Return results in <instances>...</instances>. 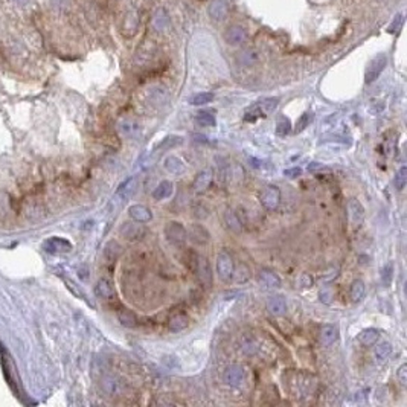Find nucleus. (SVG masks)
Instances as JSON below:
<instances>
[{
  "mask_svg": "<svg viewBox=\"0 0 407 407\" xmlns=\"http://www.w3.org/2000/svg\"><path fill=\"white\" fill-rule=\"evenodd\" d=\"M278 104H279V98H266V99H261V101L255 102L253 105H250L246 110L244 121L253 122L258 118H266V116H269L270 113H273L276 110Z\"/></svg>",
  "mask_w": 407,
  "mask_h": 407,
  "instance_id": "f257e3e1",
  "label": "nucleus"
},
{
  "mask_svg": "<svg viewBox=\"0 0 407 407\" xmlns=\"http://www.w3.org/2000/svg\"><path fill=\"white\" fill-rule=\"evenodd\" d=\"M165 237L169 244L176 247H183L188 241L186 227L180 221H169L165 226Z\"/></svg>",
  "mask_w": 407,
  "mask_h": 407,
  "instance_id": "f03ea898",
  "label": "nucleus"
},
{
  "mask_svg": "<svg viewBox=\"0 0 407 407\" xmlns=\"http://www.w3.org/2000/svg\"><path fill=\"white\" fill-rule=\"evenodd\" d=\"M192 272L197 275L200 284L205 287L206 290L212 287V281H214V278H212V269L209 266V261L205 256L197 255L194 267H192Z\"/></svg>",
  "mask_w": 407,
  "mask_h": 407,
  "instance_id": "7ed1b4c3",
  "label": "nucleus"
},
{
  "mask_svg": "<svg viewBox=\"0 0 407 407\" xmlns=\"http://www.w3.org/2000/svg\"><path fill=\"white\" fill-rule=\"evenodd\" d=\"M259 201L267 211H275L281 203V189L275 185H269L259 194Z\"/></svg>",
  "mask_w": 407,
  "mask_h": 407,
  "instance_id": "20e7f679",
  "label": "nucleus"
},
{
  "mask_svg": "<svg viewBox=\"0 0 407 407\" xmlns=\"http://www.w3.org/2000/svg\"><path fill=\"white\" fill-rule=\"evenodd\" d=\"M186 237L191 243L197 244V246H205L211 241V234L209 230L200 224V223H192L188 226L186 229Z\"/></svg>",
  "mask_w": 407,
  "mask_h": 407,
  "instance_id": "39448f33",
  "label": "nucleus"
},
{
  "mask_svg": "<svg viewBox=\"0 0 407 407\" xmlns=\"http://www.w3.org/2000/svg\"><path fill=\"white\" fill-rule=\"evenodd\" d=\"M119 234L128 241H137L147 235V229H145L143 223H137L133 220V221H127L121 226Z\"/></svg>",
  "mask_w": 407,
  "mask_h": 407,
  "instance_id": "423d86ee",
  "label": "nucleus"
},
{
  "mask_svg": "<svg viewBox=\"0 0 407 407\" xmlns=\"http://www.w3.org/2000/svg\"><path fill=\"white\" fill-rule=\"evenodd\" d=\"M386 64H388V56H386L385 53H379V55H377V56L374 58V60L371 61V64L368 66V69H366L365 81H366L368 84L374 82L377 78H379V76L382 75V72L385 70Z\"/></svg>",
  "mask_w": 407,
  "mask_h": 407,
  "instance_id": "0eeeda50",
  "label": "nucleus"
},
{
  "mask_svg": "<svg viewBox=\"0 0 407 407\" xmlns=\"http://www.w3.org/2000/svg\"><path fill=\"white\" fill-rule=\"evenodd\" d=\"M217 273H218L220 279L224 282L232 279V273H234V261H232V258L227 252H221L217 258Z\"/></svg>",
  "mask_w": 407,
  "mask_h": 407,
  "instance_id": "6e6552de",
  "label": "nucleus"
},
{
  "mask_svg": "<svg viewBox=\"0 0 407 407\" xmlns=\"http://www.w3.org/2000/svg\"><path fill=\"white\" fill-rule=\"evenodd\" d=\"M212 179H214V172L211 169L200 171L197 176H195L194 182H192V191L197 192V194H201V192L208 191V188L212 183Z\"/></svg>",
  "mask_w": 407,
  "mask_h": 407,
  "instance_id": "1a4fd4ad",
  "label": "nucleus"
},
{
  "mask_svg": "<svg viewBox=\"0 0 407 407\" xmlns=\"http://www.w3.org/2000/svg\"><path fill=\"white\" fill-rule=\"evenodd\" d=\"M224 382L232 388L240 386L244 382V369L240 365H230L224 372Z\"/></svg>",
  "mask_w": 407,
  "mask_h": 407,
  "instance_id": "9d476101",
  "label": "nucleus"
},
{
  "mask_svg": "<svg viewBox=\"0 0 407 407\" xmlns=\"http://www.w3.org/2000/svg\"><path fill=\"white\" fill-rule=\"evenodd\" d=\"M246 38H247V32H246V29L240 24L229 27L224 32V40L230 46H240L241 43L246 41Z\"/></svg>",
  "mask_w": 407,
  "mask_h": 407,
  "instance_id": "9b49d317",
  "label": "nucleus"
},
{
  "mask_svg": "<svg viewBox=\"0 0 407 407\" xmlns=\"http://www.w3.org/2000/svg\"><path fill=\"white\" fill-rule=\"evenodd\" d=\"M348 212H350V220L353 226H360L365 220V208L362 206V203L356 198H351L348 201Z\"/></svg>",
  "mask_w": 407,
  "mask_h": 407,
  "instance_id": "f8f14e48",
  "label": "nucleus"
},
{
  "mask_svg": "<svg viewBox=\"0 0 407 407\" xmlns=\"http://www.w3.org/2000/svg\"><path fill=\"white\" fill-rule=\"evenodd\" d=\"M128 214H130L131 220H134L137 223H148L153 218L151 211L147 206H143V205H133V206H130L128 208Z\"/></svg>",
  "mask_w": 407,
  "mask_h": 407,
  "instance_id": "ddd939ff",
  "label": "nucleus"
},
{
  "mask_svg": "<svg viewBox=\"0 0 407 407\" xmlns=\"http://www.w3.org/2000/svg\"><path fill=\"white\" fill-rule=\"evenodd\" d=\"M95 293H96L98 298L105 299V301L114 299V296H116L114 287H113V284L108 279H99L98 281V284L95 287Z\"/></svg>",
  "mask_w": 407,
  "mask_h": 407,
  "instance_id": "4468645a",
  "label": "nucleus"
},
{
  "mask_svg": "<svg viewBox=\"0 0 407 407\" xmlns=\"http://www.w3.org/2000/svg\"><path fill=\"white\" fill-rule=\"evenodd\" d=\"M227 12H229V5H227L226 0H214V2L211 3V6H209V14L217 21L224 20Z\"/></svg>",
  "mask_w": 407,
  "mask_h": 407,
  "instance_id": "2eb2a0df",
  "label": "nucleus"
},
{
  "mask_svg": "<svg viewBox=\"0 0 407 407\" xmlns=\"http://www.w3.org/2000/svg\"><path fill=\"white\" fill-rule=\"evenodd\" d=\"M165 165V169L171 174H174V176H180V174H183L186 171V166L183 163L182 159H179L177 156H168L163 162Z\"/></svg>",
  "mask_w": 407,
  "mask_h": 407,
  "instance_id": "dca6fc26",
  "label": "nucleus"
},
{
  "mask_svg": "<svg viewBox=\"0 0 407 407\" xmlns=\"http://www.w3.org/2000/svg\"><path fill=\"white\" fill-rule=\"evenodd\" d=\"M267 310L270 314L273 316H282L287 310V301L284 296L278 295V296H272L267 301Z\"/></svg>",
  "mask_w": 407,
  "mask_h": 407,
  "instance_id": "f3484780",
  "label": "nucleus"
},
{
  "mask_svg": "<svg viewBox=\"0 0 407 407\" xmlns=\"http://www.w3.org/2000/svg\"><path fill=\"white\" fill-rule=\"evenodd\" d=\"M259 282L267 288H279L281 287V278L275 272L267 270V269L259 272Z\"/></svg>",
  "mask_w": 407,
  "mask_h": 407,
  "instance_id": "a211bd4d",
  "label": "nucleus"
},
{
  "mask_svg": "<svg viewBox=\"0 0 407 407\" xmlns=\"http://www.w3.org/2000/svg\"><path fill=\"white\" fill-rule=\"evenodd\" d=\"M337 339V328L334 325H324L319 331V342L324 346H330Z\"/></svg>",
  "mask_w": 407,
  "mask_h": 407,
  "instance_id": "6ab92c4d",
  "label": "nucleus"
},
{
  "mask_svg": "<svg viewBox=\"0 0 407 407\" xmlns=\"http://www.w3.org/2000/svg\"><path fill=\"white\" fill-rule=\"evenodd\" d=\"M237 60L241 66H253L255 63H258L259 60V53L255 49H243L241 52H238Z\"/></svg>",
  "mask_w": 407,
  "mask_h": 407,
  "instance_id": "aec40b11",
  "label": "nucleus"
},
{
  "mask_svg": "<svg viewBox=\"0 0 407 407\" xmlns=\"http://www.w3.org/2000/svg\"><path fill=\"white\" fill-rule=\"evenodd\" d=\"M223 218H224V223H226L227 229H230L232 232L240 234V232L243 230V226H241V221H240L237 212H234L232 209H226L224 214H223Z\"/></svg>",
  "mask_w": 407,
  "mask_h": 407,
  "instance_id": "412c9836",
  "label": "nucleus"
},
{
  "mask_svg": "<svg viewBox=\"0 0 407 407\" xmlns=\"http://www.w3.org/2000/svg\"><path fill=\"white\" fill-rule=\"evenodd\" d=\"M188 324H189L188 316H185V314H176V316H172V317L169 319L168 328H169V331H172V333H180V331H183L185 328H188Z\"/></svg>",
  "mask_w": 407,
  "mask_h": 407,
  "instance_id": "4be33fe9",
  "label": "nucleus"
},
{
  "mask_svg": "<svg viewBox=\"0 0 407 407\" xmlns=\"http://www.w3.org/2000/svg\"><path fill=\"white\" fill-rule=\"evenodd\" d=\"M46 247L49 252L53 253H61V252H69L72 249V244L63 238H52L46 243Z\"/></svg>",
  "mask_w": 407,
  "mask_h": 407,
  "instance_id": "5701e85b",
  "label": "nucleus"
},
{
  "mask_svg": "<svg viewBox=\"0 0 407 407\" xmlns=\"http://www.w3.org/2000/svg\"><path fill=\"white\" fill-rule=\"evenodd\" d=\"M379 337H380L379 330H375V328H366V330H363V331L359 334V342H360L363 346H371V345L377 343Z\"/></svg>",
  "mask_w": 407,
  "mask_h": 407,
  "instance_id": "b1692460",
  "label": "nucleus"
},
{
  "mask_svg": "<svg viewBox=\"0 0 407 407\" xmlns=\"http://www.w3.org/2000/svg\"><path fill=\"white\" fill-rule=\"evenodd\" d=\"M169 24V15L165 9H157L153 15V27L156 31H163Z\"/></svg>",
  "mask_w": 407,
  "mask_h": 407,
  "instance_id": "393cba45",
  "label": "nucleus"
},
{
  "mask_svg": "<svg viewBox=\"0 0 407 407\" xmlns=\"http://www.w3.org/2000/svg\"><path fill=\"white\" fill-rule=\"evenodd\" d=\"M183 143V137L182 136H174V134H171V136H166V137H163L159 143H157V150H171V148H176V147H179V145H182Z\"/></svg>",
  "mask_w": 407,
  "mask_h": 407,
  "instance_id": "a878e982",
  "label": "nucleus"
},
{
  "mask_svg": "<svg viewBox=\"0 0 407 407\" xmlns=\"http://www.w3.org/2000/svg\"><path fill=\"white\" fill-rule=\"evenodd\" d=\"M172 191H174V185H172L169 180H163V182H160V183L157 185V188L154 189L153 197H154L156 200H165V198H168V197L172 194Z\"/></svg>",
  "mask_w": 407,
  "mask_h": 407,
  "instance_id": "bb28decb",
  "label": "nucleus"
},
{
  "mask_svg": "<svg viewBox=\"0 0 407 407\" xmlns=\"http://www.w3.org/2000/svg\"><path fill=\"white\" fill-rule=\"evenodd\" d=\"M232 279L237 284H244L250 279V269L246 264H238L237 267L234 266V273H232Z\"/></svg>",
  "mask_w": 407,
  "mask_h": 407,
  "instance_id": "cd10ccee",
  "label": "nucleus"
},
{
  "mask_svg": "<svg viewBox=\"0 0 407 407\" xmlns=\"http://www.w3.org/2000/svg\"><path fill=\"white\" fill-rule=\"evenodd\" d=\"M391 354H392V345L389 342H380L375 346V359L380 363L386 362Z\"/></svg>",
  "mask_w": 407,
  "mask_h": 407,
  "instance_id": "c85d7f7f",
  "label": "nucleus"
},
{
  "mask_svg": "<svg viewBox=\"0 0 407 407\" xmlns=\"http://www.w3.org/2000/svg\"><path fill=\"white\" fill-rule=\"evenodd\" d=\"M118 319L121 325L127 327V328H134L137 325V317L131 310H121L118 311Z\"/></svg>",
  "mask_w": 407,
  "mask_h": 407,
  "instance_id": "c756f323",
  "label": "nucleus"
},
{
  "mask_svg": "<svg viewBox=\"0 0 407 407\" xmlns=\"http://www.w3.org/2000/svg\"><path fill=\"white\" fill-rule=\"evenodd\" d=\"M365 282L362 279H356L353 284H351V288H350V296L353 299V302H360L365 296Z\"/></svg>",
  "mask_w": 407,
  "mask_h": 407,
  "instance_id": "7c9ffc66",
  "label": "nucleus"
},
{
  "mask_svg": "<svg viewBox=\"0 0 407 407\" xmlns=\"http://www.w3.org/2000/svg\"><path fill=\"white\" fill-rule=\"evenodd\" d=\"M195 122L200 127H215L217 125L215 116L209 111H198L195 114Z\"/></svg>",
  "mask_w": 407,
  "mask_h": 407,
  "instance_id": "2f4dec72",
  "label": "nucleus"
},
{
  "mask_svg": "<svg viewBox=\"0 0 407 407\" xmlns=\"http://www.w3.org/2000/svg\"><path fill=\"white\" fill-rule=\"evenodd\" d=\"M101 388H102V391H104L107 395H114L116 392H118L119 383H118V380L114 379V377L105 375L104 379H102V382H101Z\"/></svg>",
  "mask_w": 407,
  "mask_h": 407,
  "instance_id": "473e14b6",
  "label": "nucleus"
},
{
  "mask_svg": "<svg viewBox=\"0 0 407 407\" xmlns=\"http://www.w3.org/2000/svg\"><path fill=\"white\" fill-rule=\"evenodd\" d=\"M134 191H136V180L134 179H128L127 182H124L119 186L118 191H116V197H122V200H127Z\"/></svg>",
  "mask_w": 407,
  "mask_h": 407,
  "instance_id": "72a5a7b5",
  "label": "nucleus"
},
{
  "mask_svg": "<svg viewBox=\"0 0 407 407\" xmlns=\"http://www.w3.org/2000/svg\"><path fill=\"white\" fill-rule=\"evenodd\" d=\"M104 253H105V256L108 258V261H116V259H118V258L121 256V253H122V247H121L118 243H116V241H110V243L105 246Z\"/></svg>",
  "mask_w": 407,
  "mask_h": 407,
  "instance_id": "f704fd0d",
  "label": "nucleus"
},
{
  "mask_svg": "<svg viewBox=\"0 0 407 407\" xmlns=\"http://www.w3.org/2000/svg\"><path fill=\"white\" fill-rule=\"evenodd\" d=\"M214 101V95L209 92H201V93H195L194 96H191L189 102L192 105H206L209 102Z\"/></svg>",
  "mask_w": 407,
  "mask_h": 407,
  "instance_id": "c9c22d12",
  "label": "nucleus"
},
{
  "mask_svg": "<svg viewBox=\"0 0 407 407\" xmlns=\"http://www.w3.org/2000/svg\"><path fill=\"white\" fill-rule=\"evenodd\" d=\"M290 131H292V122H290L288 118L282 116V118H279L278 122H276V134L281 136V137H284V136H287Z\"/></svg>",
  "mask_w": 407,
  "mask_h": 407,
  "instance_id": "e433bc0d",
  "label": "nucleus"
},
{
  "mask_svg": "<svg viewBox=\"0 0 407 407\" xmlns=\"http://www.w3.org/2000/svg\"><path fill=\"white\" fill-rule=\"evenodd\" d=\"M407 183V166H401L398 169V172L395 174V179H394V185L398 191H403L404 186Z\"/></svg>",
  "mask_w": 407,
  "mask_h": 407,
  "instance_id": "4c0bfd02",
  "label": "nucleus"
},
{
  "mask_svg": "<svg viewBox=\"0 0 407 407\" xmlns=\"http://www.w3.org/2000/svg\"><path fill=\"white\" fill-rule=\"evenodd\" d=\"M241 345H243V351H244L246 354H249V356L256 354V353H258V350H259L258 342H256L253 337H244Z\"/></svg>",
  "mask_w": 407,
  "mask_h": 407,
  "instance_id": "58836bf2",
  "label": "nucleus"
},
{
  "mask_svg": "<svg viewBox=\"0 0 407 407\" xmlns=\"http://www.w3.org/2000/svg\"><path fill=\"white\" fill-rule=\"evenodd\" d=\"M392 279H394V266H392V263H388L382 269V284L385 287H391Z\"/></svg>",
  "mask_w": 407,
  "mask_h": 407,
  "instance_id": "ea45409f",
  "label": "nucleus"
},
{
  "mask_svg": "<svg viewBox=\"0 0 407 407\" xmlns=\"http://www.w3.org/2000/svg\"><path fill=\"white\" fill-rule=\"evenodd\" d=\"M311 119H313V116H311V113H304L301 118L298 119V122H296V128H295V131L296 133H302L308 125H310V122H311Z\"/></svg>",
  "mask_w": 407,
  "mask_h": 407,
  "instance_id": "a19ab883",
  "label": "nucleus"
},
{
  "mask_svg": "<svg viewBox=\"0 0 407 407\" xmlns=\"http://www.w3.org/2000/svg\"><path fill=\"white\" fill-rule=\"evenodd\" d=\"M397 379L401 386H407V365H401L397 371Z\"/></svg>",
  "mask_w": 407,
  "mask_h": 407,
  "instance_id": "79ce46f5",
  "label": "nucleus"
},
{
  "mask_svg": "<svg viewBox=\"0 0 407 407\" xmlns=\"http://www.w3.org/2000/svg\"><path fill=\"white\" fill-rule=\"evenodd\" d=\"M302 174V169L301 168H288V169H284V176L288 177V179H296Z\"/></svg>",
  "mask_w": 407,
  "mask_h": 407,
  "instance_id": "37998d69",
  "label": "nucleus"
},
{
  "mask_svg": "<svg viewBox=\"0 0 407 407\" xmlns=\"http://www.w3.org/2000/svg\"><path fill=\"white\" fill-rule=\"evenodd\" d=\"M301 285L302 287H311L313 285V278L310 275H302L301 278Z\"/></svg>",
  "mask_w": 407,
  "mask_h": 407,
  "instance_id": "c03bdc74",
  "label": "nucleus"
},
{
  "mask_svg": "<svg viewBox=\"0 0 407 407\" xmlns=\"http://www.w3.org/2000/svg\"><path fill=\"white\" fill-rule=\"evenodd\" d=\"M331 292H322L321 293V301L325 302V304H331Z\"/></svg>",
  "mask_w": 407,
  "mask_h": 407,
  "instance_id": "a18cd8bd",
  "label": "nucleus"
},
{
  "mask_svg": "<svg viewBox=\"0 0 407 407\" xmlns=\"http://www.w3.org/2000/svg\"><path fill=\"white\" fill-rule=\"evenodd\" d=\"M194 139H195V142H201V143H206L208 140V137L206 136H203V134H194Z\"/></svg>",
  "mask_w": 407,
  "mask_h": 407,
  "instance_id": "49530a36",
  "label": "nucleus"
},
{
  "mask_svg": "<svg viewBox=\"0 0 407 407\" xmlns=\"http://www.w3.org/2000/svg\"><path fill=\"white\" fill-rule=\"evenodd\" d=\"M319 168H324V165H322V163H317V162H313V163L308 166V171H316V169H319Z\"/></svg>",
  "mask_w": 407,
  "mask_h": 407,
  "instance_id": "de8ad7c7",
  "label": "nucleus"
}]
</instances>
